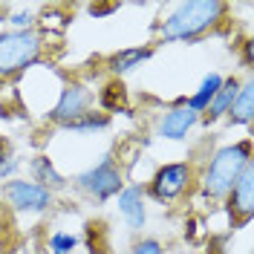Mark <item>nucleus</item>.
<instances>
[{
	"label": "nucleus",
	"mask_w": 254,
	"mask_h": 254,
	"mask_svg": "<svg viewBox=\"0 0 254 254\" xmlns=\"http://www.w3.org/2000/svg\"><path fill=\"white\" fill-rule=\"evenodd\" d=\"M240 87H243V81L240 78H222V87L217 90V95L211 98V104H208V110L199 116L205 125H214V122H220L222 116L228 113V107L234 104V98H237Z\"/></svg>",
	"instance_id": "obj_11"
},
{
	"label": "nucleus",
	"mask_w": 254,
	"mask_h": 254,
	"mask_svg": "<svg viewBox=\"0 0 254 254\" xmlns=\"http://www.w3.org/2000/svg\"><path fill=\"white\" fill-rule=\"evenodd\" d=\"M116 9H119L116 3H110V6H90V15H110Z\"/></svg>",
	"instance_id": "obj_20"
},
{
	"label": "nucleus",
	"mask_w": 254,
	"mask_h": 254,
	"mask_svg": "<svg viewBox=\"0 0 254 254\" xmlns=\"http://www.w3.org/2000/svg\"><path fill=\"white\" fill-rule=\"evenodd\" d=\"M188 182H190L188 162H171V165H162L153 174V179L147 182V193L156 202H174L188 190Z\"/></svg>",
	"instance_id": "obj_7"
},
{
	"label": "nucleus",
	"mask_w": 254,
	"mask_h": 254,
	"mask_svg": "<svg viewBox=\"0 0 254 254\" xmlns=\"http://www.w3.org/2000/svg\"><path fill=\"white\" fill-rule=\"evenodd\" d=\"M75 246H78V237L75 234H66V231H55L49 237V252L52 254H69Z\"/></svg>",
	"instance_id": "obj_17"
},
{
	"label": "nucleus",
	"mask_w": 254,
	"mask_h": 254,
	"mask_svg": "<svg viewBox=\"0 0 254 254\" xmlns=\"http://www.w3.org/2000/svg\"><path fill=\"white\" fill-rule=\"evenodd\" d=\"M29 171H32V182L44 185V188L52 190V193L61 190V188H66V179L55 171V165H52V159L49 156H35L29 162Z\"/></svg>",
	"instance_id": "obj_14"
},
{
	"label": "nucleus",
	"mask_w": 254,
	"mask_h": 254,
	"mask_svg": "<svg viewBox=\"0 0 254 254\" xmlns=\"http://www.w3.org/2000/svg\"><path fill=\"white\" fill-rule=\"evenodd\" d=\"M225 205H228V225L234 231L246 228L252 222V217H254V159L243 168V174L234 182V188L228 190Z\"/></svg>",
	"instance_id": "obj_6"
},
{
	"label": "nucleus",
	"mask_w": 254,
	"mask_h": 254,
	"mask_svg": "<svg viewBox=\"0 0 254 254\" xmlns=\"http://www.w3.org/2000/svg\"><path fill=\"white\" fill-rule=\"evenodd\" d=\"M228 15V3L222 0H190L179 3L171 15H165L156 26V38L162 44H179V41H199L217 23Z\"/></svg>",
	"instance_id": "obj_1"
},
{
	"label": "nucleus",
	"mask_w": 254,
	"mask_h": 254,
	"mask_svg": "<svg viewBox=\"0 0 254 254\" xmlns=\"http://www.w3.org/2000/svg\"><path fill=\"white\" fill-rule=\"evenodd\" d=\"M225 119L231 125H252V119H254V84L252 81H243V87H240L234 104L228 107Z\"/></svg>",
	"instance_id": "obj_13"
},
{
	"label": "nucleus",
	"mask_w": 254,
	"mask_h": 254,
	"mask_svg": "<svg viewBox=\"0 0 254 254\" xmlns=\"http://www.w3.org/2000/svg\"><path fill=\"white\" fill-rule=\"evenodd\" d=\"M127 254H162V243L156 237H142L127 249Z\"/></svg>",
	"instance_id": "obj_19"
},
{
	"label": "nucleus",
	"mask_w": 254,
	"mask_h": 254,
	"mask_svg": "<svg viewBox=\"0 0 254 254\" xmlns=\"http://www.w3.org/2000/svg\"><path fill=\"white\" fill-rule=\"evenodd\" d=\"M75 185H78V190H84L87 196H93L98 202H107L110 196H119V190L125 188V174H122L119 162L107 153L98 165H93L90 171H84V174L75 179Z\"/></svg>",
	"instance_id": "obj_4"
},
{
	"label": "nucleus",
	"mask_w": 254,
	"mask_h": 254,
	"mask_svg": "<svg viewBox=\"0 0 254 254\" xmlns=\"http://www.w3.org/2000/svg\"><path fill=\"white\" fill-rule=\"evenodd\" d=\"M93 101H95V95L90 93L87 84H81V81H69V84H64L61 98H58V104L49 110L47 122L66 130L75 119H81L84 113L93 110Z\"/></svg>",
	"instance_id": "obj_5"
},
{
	"label": "nucleus",
	"mask_w": 254,
	"mask_h": 254,
	"mask_svg": "<svg viewBox=\"0 0 254 254\" xmlns=\"http://www.w3.org/2000/svg\"><path fill=\"white\" fill-rule=\"evenodd\" d=\"M119 211L125 214L127 225L133 231L144 228V190L139 185H130V188H122L119 190Z\"/></svg>",
	"instance_id": "obj_10"
},
{
	"label": "nucleus",
	"mask_w": 254,
	"mask_h": 254,
	"mask_svg": "<svg viewBox=\"0 0 254 254\" xmlns=\"http://www.w3.org/2000/svg\"><path fill=\"white\" fill-rule=\"evenodd\" d=\"M107 127H110V113L90 110V113H84L81 119H75L66 130H72V133H98V130H107Z\"/></svg>",
	"instance_id": "obj_16"
},
{
	"label": "nucleus",
	"mask_w": 254,
	"mask_h": 254,
	"mask_svg": "<svg viewBox=\"0 0 254 254\" xmlns=\"http://www.w3.org/2000/svg\"><path fill=\"white\" fill-rule=\"evenodd\" d=\"M196 122H199V113L188 110L185 104H174L171 110L162 113V119H159V125H156V136L179 142V139L188 136V130L196 125Z\"/></svg>",
	"instance_id": "obj_9"
},
{
	"label": "nucleus",
	"mask_w": 254,
	"mask_h": 254,
	"mask_svg": "<svg viewBox=\"0 0 254 254\" xmlns=\"http://www.w3.org/2000/svg\"><path fill=\"white\" fill-rule=\"evenodd\" d=\"M44 35L35 29L0 32V78H15L44 58Z\"/></svg>",
	"instance_id": "obj_3"
},
{
	"label": "nucleus",
	"mask_w": 254,
	"mask_h": 254,
	"mask_svg": "<svg viewBox=\"0 0 254 254\" xmlns=\"http://www.w3.org/2000/svg\"><path fill=\"white\" fill-rule=\"evenodd\" d=\"M3 196L15 211H26V214L47 211L55 202V193L47 190L44 185H38V182H32V179H9L3 185Z\"/></svg>",
	"instance_id": "obj_8"
},
{
	"label": "nucleus",
	"mask_w": 254,
	"mask_h": 254,
	"mask_svg": "<svg viewBox=\"0 0 254 254\" xmlns=\"http://www.w3.org/2000/svg\"><path fill=\"white\" fill-rule=\"evenodd\" d=\"M17 171V159L15 153H12V147H9V142H3L0 139V179H9V176Z\"/></svg>",
	"instance_id": "obj_18"
},
{
	"label": "nucleus",
	"mask_w": 254,
	"mask_h": 254,
	"mask_svg": "<svg viewBox=\"0 0 254 254\" xmlns=\"http://www.w3.org/2000/svg\"><path fill=\"white\" fill-rule=\"evenodd\" d=\"M150 58H153V47L119 49V52H113L110 58H107V69L113 72V78H119V75H125V72H130V69L142 66V64L150 61Z\"/></svg>",
	"instance_id": "obj_12"
},
{
	"label": "nucleus",
	"mask_w": 254,
	"mask_h": 254,
	"mask_svg": "<svg viewBox=\"0 0 254 254\" xmlns=\"http://www.w3.org/2000/svg\"><path fill=\"white\" fill-rule=\"evenodd\" d=\"M220 87H222V75H220V72H208L205 78H202V84H199V90L190 95V98H182V104H185L188 110H193V113H199V116H202Z\"/></svg>",
	"instance_id": "obj_15"
},
{
	"label": "nucleus",
	"mask_w": 254,
	"mask_h": 254,
	"mask_svg": "<svg viewBox=\"0 0 254 254\" xmlns=\"http://www.w3.org/2000/svg\"><path fill=\"white\" fill-rule=\"evenodd\" d=\"M249 162H252V139H240L234 144L214 150L202 174V193L208 199H225Z\"/></svg>",
	"instance_id": "obj_2"
}]
</instances>
